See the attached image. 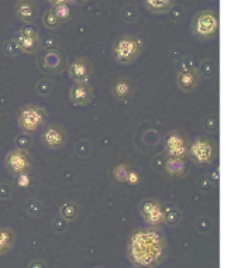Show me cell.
<instances>
[{"mask_svg": "<svg viewBox=\"0 0 241 268\" xmlns=\"http://www.w3.org/2000/svg\"><path fill=\"white\" fill-rule=\"evenodd\" d=\"M166 247L159 229H137L127 241V258L134 268H155L165 261Z\"/></svg>", "mask_w": 241, "mask_h": 268, "instance_id": "1", "label": "cell"}, {"mask_svg": "<svg viewBox=\"0 0 241 268\" xmlns=\"http://www.w3.org/2000/svg\"><path fill=\"white\" fill-rule=\"evenodd\" d=\"M144 51V40L136 34H123L114 40L112 57L120 65L134 64Z\"/></svg>", "mask_w": 241, "mask_h": 268, "instance_id": "2", "label": "cell"}, {"mask_svg": "<svg viewBox=\"0 0 241 268\" xmlns=\"http://www.w3.org/2000/svg\"><path fill=\"white\" fill-rule=\"evenodd\" d=\"M47 124V110L40 104L29 103L17 112V126L26 136L37 134Z\"/></svg>", "mask_w": 241, "mask_h": 268, "instance_id": "3", "label": "cell"}, {"mask_svg": "<svg viewBox=\"0 0 241 268\" xmlns=\"http://www.w3.org/2000/svg\"><path fill=\"white\" fill-rule=\"evenodd\" d=\"M190 31L193 37L202 41L214 38L218 34L217 15L210 9L196 13L190 23Z\"/></svg>", "mask_w": 241, "mask_h": 268, "instance_id": "4", "label": "cell"}, {"mask_svg": "<svg viewBox=\"0 0 241 268\" xmlns=\"http://www.w3.org/2000/svg\"><path fill=\"white\" fill-rule=\"evenodd\" d=\"M186 157L196 165L211 164L217 158V146L211 139L196 137L193 142L189 143Z\"/></svg>", "mask_w": 241, "mask_h": 268, "instance_id": "5", "label": "cell"}, {"mask_svg": "<svg viewBox=\"0 0 241 268\" xmlns=\"http://www.w3.org/2000/svg\"><path fill=\"white\" fill-rule=\"evenodd\" d=\"M138 212L148 227L161 229L165 224V209L162 206V203L155 198L143 199L140 202Z\"/></svg>", "mask_w": 241, "mask_h": 268, "instance_id": "6", "label": "cell"}, {"mask_svg": "<svg viewBox=\"0 0 241 268\" xmlns=\"http://www.w3.org/2000/svg\"><path fill=\"white\" fill-rule=\"evenodd\" d=\"M3 164L13 177H17V175L30 172L33 158L26 149H13L6 154Z\"/></svg>", "mask_w": 241, "mask_h": 268, "instance_id": "7", "label": "cell"}, {"mask_svg": "<svg viewBox=\"0 0 241 268\" xmlns=\"http://www.w3.org/2000/svg\"><path fill=\"white\" fill-rule=\"evenodd\" d=\"M189 142L188 137L181 130H171L166 134L164 142V153L166 158H182L185 160L188 156Z\"/></svg>", "mask_w": 241, "mask_h": 268, "instance_id": "8", "label": "cell"}, {"mask_svg": "<svg viewBox=\"0 0 241 268\" xmlns=\"http://www.w3.org/2000/svg\"><path fill=\"white\" fill-rule=\"evenodd\" d=\"M16 44H17V48L23 54L34 55V54H37L41 50L43 41H41V37H40L38 31L34 27L26 26L23 29H20L19 33H17Z\"/></svg>", "mask_w": 241, "mask_h": 268, "instance_id": "9", "label": "cell"}, {"mask_svg": "<svg viewBox=\"0 0 241 268\" xmlns=\"http://www.w3.org/2000/svg\"><path fill=\"white\" fill-rule=\"evenodd\" d=\"M68 140V134L64 127L58 123H50L44 126V130L41 133V143L48 150H61L65 147Z\"/></svg>", "mask_w": 241, "mask_h": 268, "instance_id": "10", "label": "cell"}, {"mask_svg": "<svg viewBox=\"0 0 241 268\" xmlns=\"http://www.w3.org/2000/svg\"><path fill=\"white\" fill-rule=\"evenodd\" d=\"M68 75L74 83H89L93 75L92 62L85 57H78L69 64Z\"/></svg>", "mask_w": 241, "mask_h": 268, "instance_id": "11", "label": "cell"}, {"mask_svg": "<svg viewBox=\"0 0 241 268\" xmlns=\"http://www.w3.org/2000/svg\"><path fill=\"white\" fill-rule=\"evenodd\" d=\"M175 81H176V86L183 93H192L197 90L200 85V74L196 68L185 67L178 71Z\"/></svg>", "mask_w": 241, "mask_h": 268, "instance_id": "12", "label": "cell"}, {"mask_svg": "<svg viewBox=\"0 0 241 268\" xmlns=\"http://www.w3.org/2000/svg\"><path fill=\"white\" fill-rule=\"evenodd\" d=\"M68 96L74 106H88L95 97V89L91 83H72Z\"/></svg>", "mask_w": 241, "mask_h": 268, "instance_id": "13", "label": "cell"}, {"mask_svg": "<svg viewBox=\"0 0 241 268\" xmlns=\"http://www.w3.org/2000/svg\"><path fill=\"white\" fill-rule=\"evenodd\" d=\"M110 92H112V96L117 102H127L128 99H131L133 93H134V85H133L130 78L120 76V78H116L112 82Z\"/></svg>", "mask_w": 241, "mask_h": 268, "instance_id": "14", "label": "cell"}, {"mask_svg": "<svg viewBox=\"0 0 241 268\" xmlns=\"http://www.w3.org/2000/svg\"><path fill=\"white\" fill-rule=\"evenodd\" d=\"M37 15V6L33 0H17L15 5V16L19 22L31 24Z\"/></svg>", "mask_w": 241, "mask_h": 268, "instance_id": "15", "label": "cell"}, {"mask_svg": "<svg viewBox=\"0 0 241 268\" xmlns=\"http://www.w3.org/2000/svg\"><path fill=\"white\" fill-rule=\"evenodd\" d=\"M164 171L172 179H181L186 174V164L182 158H166Z\"/></svg>", "mask_w": 241, "mask_h": 268, "instance_id": "16", "label": "cell"}, {"mask_svg": "<svg viewBox=\"0 0 241 268\" xmlns=\"http://www.w3.org/2000/svg\"><path fill=\"white\" fill-rule=\"evenodd\" d=\"M17 234L12 227H0V255L9 254L16 246Z\"/></svg>", "mask_w": 241, "mask_h": 268, "instance_id": "17", "label": "cell"}, {"mask_svg": "<svg viewBox=\"0 0 241 268\" xmlns=\"http://www.w3.org/2000/svg\"><path fill=\"white\" fill-rule=\"evenodd\" d=\"M147 10L152 15H165L175 6V0H144Z\"/></svg>", "mask_w": 241, "mask_h": 268, "instance_id": "18", "label": "cell"}, {"mask_svg": "<svg viewBox=\"0 0 241 268\" xmlns=\"http://www.w3.org/2000/svg\"><path fill=\"white\" fill-rule=\"evenodd\" d=\"M60 216L62 219H65L67 222H74L79 216V206L78 203L72 201L64 202L60 206Z\"/></svg>", "mask_w": 241, "mask_h": 268, "instance_id": "19", "label": "cell"}, {"mask_svg": "<svg viewBox=\"0 0 241 268\" xmlns=\"http://www.w3.org/2000/svg\"><path fill=\"white\" fill-rule=\"evenodd\" d=\"M43 24L46 26V29L48 30H57L61 26V22L58 20V17L55 16L53 9H48L44 12L43 15Z\"/></svg>", "mask_w": 241, "mask_h": 268, "instance_id": "20", "label": "cell"}, {"mask_svg": "<svg viewBox=\"0 0 241 268\" xmlns=\"http://www.w3.org/2000/svg\"><path fill=\"white\" fill-rule=\"evenodd\" d=\"M182 215L181 212L176 208H168L165 210V224L171 226V227H176L181 223Z\"/></svg>", "mask_w": 241, "mask_h": 268, "instance_id": "21", "label": "cell"}, {"mask_svg": "<svg viewBox=\"0 0 241 268\" xmlns=\"http://www.w3.org/2000/svg\"><path fill=\"white\" fill-rule=\"evenodd\" d=\"M54 13L55 16L58 17V20L61 22V24L65 22H68L69 19H71V9H69V5H61V6H55L53 8Z\"/></svg>", "mask_w": 241, "mask_h": 268, "instance_id": "22", "label": "cell"}, {"mask_svg": "<svg viewBox=\"0 0 241 268\" xmlns=\"http://www.w3.org/2000/svg\"><path fill=\"white\" fill-rule=\"evenodd\" d=\"M130 167L127 164H119L113 168V178L117 182H126V177H127Z\"/></svg>", "mask_w": 241, "mask_h": 268, "instance_id": "23", "label": "cell"}, {"mask_svg": "<svg viewBox=\"0 0 241 268\" xmlns=\"http://www.w3.org/2000/svg\"><path fill=\"white\" fill-rule=\"evenodd\" d=\"M196 229H197L199 233H202V234H207V233H210L211 229H213V223H211L210 219L202 217V219H199V220L196 222Z\"/></svg>", "mask_w": 241, "mask_h": 268, "instance_id": "24", "label": "cell"}, {"mask_svg": "<svg viewBox=\"0 0 241 268\" xmlns=\"http://www.w3.org/2000/svg\"><path fill=\"white\" fill-rule=\"evenodd\" d=\"M140 182H141V177H140V174H138L136 170L130 168L127 177H126V184H128V185H131V186H137V185H140Z\"/></svg>", "mask_w": 241, "mask_h": 268, "instance_id": "25", "label": "cell"}, {"mask_svg": "<svg viewBox=\"0 0 241 268\" xmlns=\"http://www.w3.org/2000/svg\"><path fill=\"white\" fill-rule=\"evenodd\" d=\"M53 226L54 230L57 231V233H64V231L68 229V222H67L65 219H62L61 216H58L53 222Z\"/></svg>", "mask_w": 241, "mask_h": 268, "instance_id": "26", "label": "cell"}, {"mask_svg": "<svg viewBox=\"0 0 241 268\" xmlns=\"http://www.w3.org/2000/svg\"><path fill=\"white\" fill-rule=\"evenodd\" d=\"M17 184L19 186H22V188H26V186L30 185V177H29V174H22V175H17Z\"/></svg>", "mask_w": 241, "mask_h": 268, "instance_id": "27", "label": "cell"}, {"mask_svg": "<svg viewBox=\"0 0 241 268\" xmlns=\"http://www.w3.org/2000/svg\"><path fill=\"white\" fill-rule=\"evenodd\" d=\"M29 268H47V264L43 260H33L29 264Z\"/></svg>", "mask_w": 241, "mask_h": 268, "instance_id": "28", "label": "cell"}, {"mask_svg": "<svg viewBox=\"0 0 241 268\" xmlns=\"http://www.w3.org/2000/svg\"><path fill=\"white\" fill-rule=\"evenodd\" d=\"M50 5L55 8V6H61V5H69V0H48Z\"/></svg>", "mask_w": 241, "mask_h": 268, "instance_id": "29", "label": "cell"}, {"mask_svg": "<svg viewBox=\"0 0 241 268\" xmlns=\"http://www.w3.org/2000/svg\"><path fill=\"white\" fill-rule=\"evenodd\" d=\"M85 2H88V0H69V3H74V5H82Z\"/></svg>", "mask_w": 241, "mask_h": 268, "instance_id": "30", "label": "cell"}, {"mask_svg": "<svg viewBox=\"0 0 241 268\" xmlns=\"http://www.w3.org/2000/svg\"><path fill=\"white\" fill-rule=\"evenodd\" d=\"M95 268H103V267H95Z\"/></svg>", "mask_w": 241, "mask_h": 268, "instance_id": "31", "label": "cell"}]
</instances>
